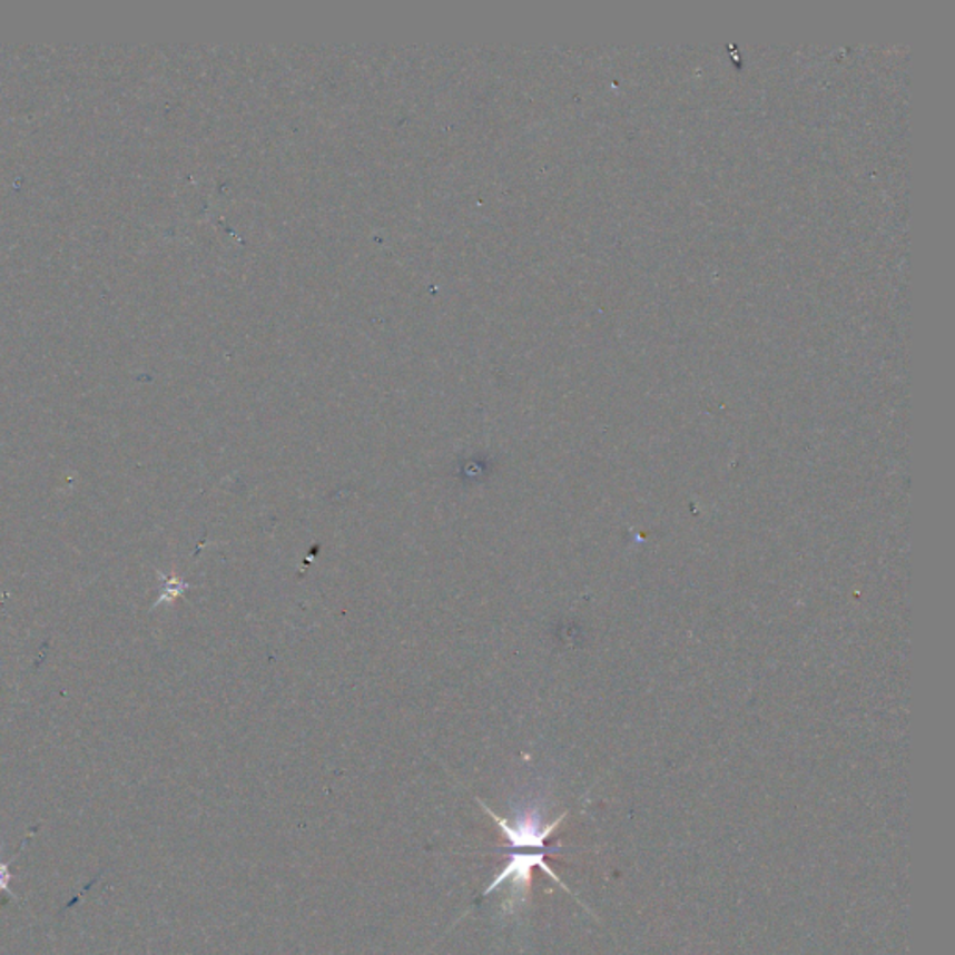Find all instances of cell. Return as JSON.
I'll use <instances>...</instances> for the list:
<instances>
[{"label": "cell", "instance_id": "cell-1", "mask_svg": "<svg viewBox=\"0 0 955 955\" xmlns=\"http://www.w3.org/2000/svg\"><path fill=\"white\" fill-rule=\"evenodd\" d=\"M478 803L485 814H490L491 819L495 821L496 827L501 829L502 835L510 841L513 849L545 851V840L553 835L554 830L559 829L562 821L568 817V811H564L559 819H554L553 824L543 825L540 814L535 810H529L524 811L523 816L518 817L515 821H508L504 817L496 816L495 811L491 810L484 800L478 799Z\"/></svg>", "mask_w": 955, "mask_h": 955}, {"label": "cell", "instance_id": "cell-2", "mask_svg": "<svg viewBox=\"0 0 955 955\" xmlns=\"http://www.w3.org/2000/svg\"><path fill=\"white\" fill-rule=\"evenodd\" d=\"M543 869L545 874L554 880V883H559L564 890L570 893V888L560 880L559 875L554 874L553 869L549 868L548 863H545V858H543V851H534V853H513L512 857H510V863L504 866L501 874L496 875L493 883H491L488 888H485L484 896H490L495 888L504 885V883H512V893H510V902L506 904V910L515 909V905L521 904L529 896L530 890V879H532V869L535 868Z\"/></svg>", "mask_w": 955, "mask_h": 955}, {"label": "cell", "instance_id": "cell-3", "mask_svg": "<svg viewBox=\"0 0 955 955\" xmlns=\"http://www.w3.org/2000/svg\"><path fill=\"white\" fill-rule=\"evenodd\" d=\"M32 835H35V830H32L30 835H27V838H24L23 844H21V847H19L18 855L19 853L23 851L24 846H27V841L32 838ZM18 855H16V857L10 858V863H2V860H0V893H7L8 896H10V898L12 899H18V896H16V893H13L12 890L13 875L12 868H10V866L16 863V858H18Z\"/></svg>", "mask_w": 955, "mask_h": 955}]
</instances>
